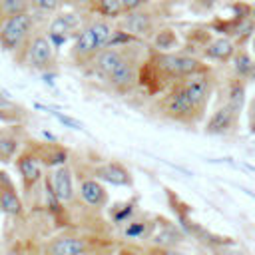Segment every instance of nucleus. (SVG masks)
<instances>
[{
    "mask_svg": "<svg viewBox=\"0 0 255 255\" xmlns=\"http://www.w3.org/2000/svg\"><path fill=\"white\" fill-rule=\"evenodd\" d=\"M116 28L112 26L110 20L106 18H94L88 22V26L76 36L72 48H70V58L76 66H92L98 54L110 44Z\"/></svg>",
    "mask_w": 255,
    "mask_h": 255,
    "instance_id": "1",
    "label": "nucleus"
},
{
    "mask_svg": "<svg viewBox=\"0 0 255 255\" xmlns=\"http://www.w3.org/2000/svg\"><path fill=\"white\" fill-rule=\"evenodd\" d=\"M155 108L165 120L181 124V126H197L205 116V110L199 108L189 98V94L185 92L181 82H175L173 86H169L159 96Z\"/></svg>",
    "mask_w": 255,
    "mask_h": 255,
    "instance_id": "2",
    "label": "nucleus"
},
{
    "mask_svg": "<svg viewBox=\"0 0 255 255\" xmlns=\"http://www.w3.org/2000/svg\"><path fill=\"white\" fill-rule=\"evenodd\" d=\"M143 60L137 56L133 48H128L124 60L116 66V70L106 78L108 86L118 94H129L139 84V72H141Z\"/></svg>",
    "mask_w": 255,
    "mask_h": 255,
    "instance_id": "3",
    "label": "nucleus"
},
{
    "mask_svg": "<svg viewBox=\"0 0 255 255\" xmlns=\"http://www.w3.org/2000/svg\"><path fill=\"white\" fill-rule=\"evenodd\" d=\"M32 28H34L32 12L6 18L0 26V46L6 52L22 50L28 44V40L32 38Z\"/></svg>",
    "mask_w": 255,
    "mask_h": 255,
    "instance_id": "4",
    "label": "nucleus"
},
{
    "mask_svg": "<svg viewBox=\"0 0 255 255\" xmlns=\"http://www.w3.org/2000/svg\"><path fill=\"white\" fill-rule=\"evenodd\" d=\"M22 50H24L26 64L36 72H46V70L54 68V64H56V46L48 38V34L32 36Z\"/></svg>",
    "mask_w": 255,
    "mask_h": 255,
    "instance_id": "5",
    "label": "nucleus"
},
{
    "mask_svg": "<svg viewBox=\"0 0 255 255\" xmlns=\"http://www.w3.org/2000/svg\"><path fill=\"white\" fill-rule=\"evenodd\" d=\"M239 120H241V110L223 102L211 112L203 129L207 135H229L239 129Z\"/></svg>",
    "mask_w": 255,
    "mask_h": 255,
    "instance_id": "6",
    "label": "nucleus"
},
{
    "mask_svg": "<svg viewBox=\"0 0 255 255\" xmlns=\"http://www.w3.org/2000/svg\"><path fill=\"white\" fill-rule=\"evenodd\" d=\"M185 92L189 94V98L203 110H207V104L215 92V76H213V70L209 72H201V74H195V76H189L185 80H181Z\"/></svg>",
    "mask_w": 255,
    "mask_h": 255,
    "instance_id": "7",
    "label": "nucleus"
},
{
    "mask_svg": "<svg viewBox=\"0 0 255 255\" xmlns=\"http://www.w3.org/2000/svg\"><path fill=\"white\" fill-rule=\"evenodd\" d=\"M86 26L88 24H82L80 14H76V12H62V14H58V16L52 18V22L48 26V38L56 46V44L66 42L74 34L78 36Z\"/></svg>",
    "mask_w": 255,
    "mask_h": 255,
    "instance_id": "8",
    "label": "nucleus"
},
{
    "mask_svg": "<svg viewBox=\"0 0 255 255\" xmlns=\"http://www.w3.org/2000/svg\"><path fill=\"white\" fill-rule=\"evenodd\" d=\"M126 32L135 36V38H153L157 34V18L149 10H135L129 12L128 18L124 20Z\"/></svg>",
    "mask_w": 255,
    "mask_h": 255,
    "instance_id": "9",
    "label": "nucleus"
},
{
    "mask_svg": "<svg viewBox=\"0 0 255 255\" xmlns=\"http://www.w3.org/2000/svg\"><path fill=\"white\" fill-rule=\"evenodd\" d=\"M16 165H18V171L22 175V181H24L26 189L34 187L40 181V177H42V159H40L38 151H34V149L22 151L16 157Z\"/></svg>",
    "mask_w": 255,
    "mask_h": 255,
    "instance_id": "10",
    "label": "nucleus"
},
{
    "mask_svg": "<svg viewBox=\"0 0 255 255\" xmlns=\"http://www.w3.org/2000/svg\"><path fill=\"white\" fill-rule=\"evenodd\" d=\"M237 50H239V46L235 44V40H231L227 36H217V38H211V42L201 50V56L211 62L227 64L233 60Z\"/></svg>",
    "mask_w": 255,
    "mask_h": 255,
    "instance_id": "11",
    "label": "nucleus"
},
{
    "mask_svg": "<svg viewBox=\"0 0 255 255\" xmlns=\"http://www.w3.org/2000/svg\"><path fill=\"white\" fill-rule=\"evenodd\" d=\"M50 187L60 203H68L74 197V177L68 165H58L50 175Z\"/></svg>",
    "mask_w": 255,
    "mask_h": 255,
    "instance_id": "12",
    "label": "nucleus"
},
{
    "mask_svg": "<svg viewBox=\"0 0 255 255\" xmlns=\"http://www.w3.org/2000/svg\"><path fill=\"white\" fill-rule=\"evenodd\" d=\"M126 52H128V46H106V48L98 54V58L94 60V64H92L94 72H96L100 78L106 80V78L116 70V66L124 60Z\"/></svg>",
    "mask_w": 255,
    "mask_h": 255,
    "instance_id": "13",
    "label": "nucleus"
},
{
    "mask_svg": "<svg viewBox=\"0 0 255 255\" xmlns=\"http://www.w3.org/2000/svg\"><path fill=\"white\" fill-rule=\"evenodd\" d=\"M94 175L112 185H131V173L120 161H106L94 167Z\"/></svg>",
    "mask_w": 255,
    "mask_h": 255,
    "instance_id": "14",
    "label": "nucleus"
},
{
    "mask_svg": "<svg viewBox=\"0 0 255 255\" xmlns=\"http://www.w3.org/2000/svg\"><path fill=\"white\" fill-rule=\"evenodd\" d=\"M86 253V241L80 237H56L48 243L46 255H84Z\"/></svg>",
    "mask_w": 255,
    "mask_h": 255,
    "instance_id": "15",
    "label": "nucleus"
},
{
    "mask_svg": "<svg viewBox=\"0 0 255 255\" xmlns=\"http://www.w3.org/2000/svg\"><path fill=\"white\" fill-rule=\"evenodd\" d=\"M0 209L10 215H20L22 213V201L16 195V189L12 181L6 177V173L0 171Z\"/></svg>",
    "mask_w": 255,
    "mask_h": 255,
    "instance_id": "16",
    "label": "nucleus"
},
{
    "mask_svg": "<svg viewBox=\"0 0 255 255\" xmlns=\"http://www.w3.org/2000/svg\"><path fill=\"white\" fill-rule=\"evenodd\" d=\"M80 195H82V199L88 205H94V207H102L108 201L106 187L100 183L98 177H86V179H82V183H80Z\"/></svg>",
    "mask_w": 255,
    "mask_h": 255,
    "instance_id": "17",
    "label": "nucleus"
},
{
    "mask_svg": "<svg viewBox=\"0 0 255 255\" xmlns=\"http://www.w3.org/2000/svg\"><path fill=\"white\" fill-rule=\"evenodd\" d=\"M223 96H225V104H231L233 108L243 112L245 106V96H247V82L237 78V76H229L225 80V88H223Z\"/></svg>",
    "mask_w": 255,
    "mask_h": 255,
    "instance_id": "18",
    "label": "nucleus"
},
{
    "mask_svg": "<svg viewBox=\"0 0 255 255\" xmlns=\"http://www.w3.org/2000/svg\"><path fill=\"white\" fill-rule=\"evenodd\" d=\"M233 66V76L245 80V82H255V60L249 56L245 48H239L231 60Z\"/></svg>",
    "mask_w": 255,
    "mask_h": 255,
    "instance_id": "19",
    "label": "nucleus"
},
{
    "mask_svg": "<svg viewBox=\"0 0 255 255\" xmlns=\"http://www.w3.org/2000/svg\"><path fill=\"white\" fill-rule=\"evenodd\" d=\"M20 147V135L16 129L0 131V161H10Z\"/></svg>",
    "mask_w": 255,
    "mask_h": 255,
    "instance_id": "20",
    "label": "nucleus"
},
{
    "mask_svg": "<svg viewBox=\"0 0 255 255\" xmlns=\"http://www.w3.org/2000/svg\"><path fill=\"white\" fill-rule=\"evenodd\" d=\"M92 10L98 12V14H100L102 18H106V20H114V18H120L122 14H126L122 0H98V2L92 6Z\"/></svg>",
    "mask_w": 255,
    "mask_h": 255,
    "instance_id": "21",
    "label": "nucleus"
},
{
    "mask_svg": "<svg viewBox=\"0 0 255 255\" xmlns=\"http://www.w3.org/2000/svg\"><path fill=\"white\" fill-rule=\"evenodd\" d=\"M177 42H179V40H177V34H175L171 28H159L157 34L153 36V46H155V50H159V52H167V50L175 48Z\"/></svg>",
    "mask_w": 255,
    "mask_h": 255,
    "instance_id": "22",
    "label": "nucleus"
},
{
    "mask_svg": "<svg viewBox=\"0 0 255 255\" xmlns=\"http://www.w3.org/2000/svg\"><path fill=\"white\" fill-rule=\"evenodd\" d=\"M0 10L6 18L28 14L32 10V0H0Z\"/></svg>",
    "mask_w": 255,
    "mask_h": 255,
    "instance_id": "23",
    "label": "nucleus"
},
{
    "mask_svg": "<svg viewBox=\"0 0 255 255\" xmlns=\"http://www.w3.org/2000/svg\"><path fill=\"white\" fill-rule=\"evenodd\" d=\"M28 114L16 106H0V124H22Z\"/></svg>",
    "mask_w": 255,
    "mask_h": 255,
    "instance_id": "24",
    "label": "nucleus"
},
{
    "mask_svg": "<svg viewBox=\"0 0 255 255\" xmlns=\"http://www.w3.org/2000/svg\"><path fill=\"white\" fill-rule=\"evenodd\" d=\"M64 0H32V6L44 14H54L62 8Z\"/></svg>",
    "mask_w": 255,
    "mask_h": 255,
    "instance_id": "25",
    "label": "nucleus"
},
{
    "mask_svg": "<svg viewBox=\"0 0 255 255\" xmlns=\"http://www.w3.org/2000/svg\"><path fill=\"white\" fill-rule=\"evenodd\" d=\"M147 2H149V0H122L126 14H129V12H135V10H141V8H143Z\"/></svg>",
    "mask_w": 255,
    "mask_h": 255,
    "instance_id": "26",
    "label": "nucleus"
},
{
    "mask_svg": "<svg viewBox=\"0 0 255 255\" xmlns=\"http://www.w3.org/2000/svg\"><path fill=\"white\" fill-rule=\"evenodd\" d=\"M143 233H145V223H129L128 229H126L128 237H139Z\"/></svg>",
    "mask_w": 255,
    "mask_h": 255,
    "instance_id": "27",
    "label": "nucleus"
},
{
    "mask_svg": "<svg viewBox=\"0 0 255 255\" xmlns=\"http://www.w3.org/2000/svg\"><path fill=\"white\" fill-rule=\"evenodd\" d=\"M215 253H219V255H247L245 251L233 249V247H229V245H217V247H215Z\"/></svg>",
    "mask_w": 255,
    "mask_h": 255,
    "instance_id": "28",
    "label": "nucleus"
},
{
    "mask_svg": "<svg viewBox=\"0 0 255 255\" xmlns=\"http://www.w3.org/2000/svg\"><path fill=\"white\" fill-rule=\"evenodd\" d=\"M151 255H185V253L175 251V249H171V247H155V249L151 251Z\"/></svg>",
    "mask_w": 255,
    "mask_h": 255,
    "instance_id": "29",
    "label": "nucleus"
},
{
    "mask_svg": "<svg viewBox=\"0 0 255 255\" xmlns=\"http://www.w3.org/2000/svg\"><path fill=\"white\" fill-rule=\"evenodd\" d=\"M74 2H76L78 6H90V8H92V6H94L98 0H74Z\"/></svg>",
    "mask_w": 255,
    "mask_h": 255,
    "instance_id": "30",
    "label": "nucleus"
},
{
    "mask_svg": "<svg viewBox=\"0 0 255 255\" xmlns=\"http://www.w3.org/2000/svg\"><path fill=\"white\" fill-rule=\"evenodd\" d=\"M0 106H12V104H10L6 98H2V96H0Z\"/></svg>",
    "mask_w": 255,
    "mask_h": 255,
    "instance_id": "31",
    "label": "nucleus"
},
{
    "mask_svg": "<svg viewBox=\"0 0 255 255\" xmlns=\"http://www.w3.org/2000/svg\"><path fill=\"white\" fill-rule=\"evenodd\" d=\"M251 48H253V54H255V34H253V38H251Z\"/></svg>",
    "mask_w": 255,
    "mask_h": 255,
    "instance_id": "32",
    "label": "nucleus"
},
{
    "mask_svg": "<svg viewBox=\"0 0 255 255\" xmlns=\"http://www.w3.org/2000/svg\"><path fill=\"white\" fill-rule=\"evenodd\" d=\"M253 18H255V6H253Z\"/></svg>",
    "mask_w": 255,
    "mask_h": 255,
    "instance_id": "33",
    "label": "nucleus"
}]
</instances>
